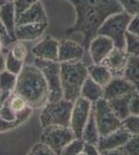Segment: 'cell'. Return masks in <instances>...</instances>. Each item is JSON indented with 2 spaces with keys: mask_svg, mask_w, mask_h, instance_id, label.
Here are the masks:
<instances>
[{
  "mask_svg": "<svg viewBox=\"0 0 139 155\" xmlns=\"http://www.w3.org/2000/svg\"><path fill=\"white\" fill-rule=\"evenodd\" d=\"M74 5L76 18L74 24L65 30L69 36L80 33L83 35V43L88 51L91 41L98 35L104 21L111 15L123 11L118 0H68Z\"/></svg>",
  "mask_w": 139,
  "mask_h": 155,
  "instance_id": "1",
  "label": "cell"
},
{
  "mask_svg": "<svg viewBox=\"0 0 139 155\" xmlns=\"http://www.w3.org/2000/svg\"><path fill=\"white\" fill-rule=\"evenodd\" d=\"M0 37L3 38L6 47H8L12 42H15V41H14L12 39L10 38V36L8 35V34H7V32H6L5 26H4L3 24L1 23V21H0Z\"/></svg>",
  "mask_w": 139,
  "mask_h": 155,
  "instance_id": "39",
  "label": "cell"
},
{
  "mask_svg": "<svg viewBox=\"0 0 139 155\" xmlns=\"http://www.w3.org/2000/svg\"><path fill=\"white\" fill-rule=\"evenodd\" d=\"M35 66L41 71L49 87V102L63 98V90L60 78V62L35 58Z\"/></svg>",
  "mask_w": 139,
  "mask_h": 155,
  "instance_id": "6",
  "label": "cell"
},
{
  "mask_svg": "<svg viewBox=\"0 0 139 155\" xmlns=\"http://www.w3.org/2000/svg\"><path fill=\"white\" fill-rule=\"evenodd\" d=\"M88 76L93 78L103 87H106L108 83L112 79V74L103 64H92L87 67Z\"/></svg>",
  "mask_w": 139,
  "mask_h": 155,
  "instance_id": "23",
  "label": "cell"
},
{
  "mask_svg": "<svg viewBox=\"0 0 139 155\" xmlns=\"http://www.w3.org/2000/svg\"><path fill=\"white\" fill-rule=\"evenodd\" d=\"M122 126L131 134H139V116L137 115H129L127 118L122 121Z\"/></svg>",
  "mask_w": 139,
  "mask_h": 155,
  "instance_id": "30",
  "label": "cell"
},
{
  "mask_svg": "<svg viewBox=\"0 0 139 155\" xmlns=\"http://www.w3.org/2000/svg\"><path fill=\"white\" fill-rule=\"evenodd\" d=\"M82 154L97 155L100 154V153H99L98 148H97L96 145L91 144V143H84V149H83Z\"/></svg>",
  "mask_w": 139,
  "mask_h": 155,
  "instance_id": "38",
  "label": "cell"
},
{
  "mask_svg": "<svg viewBox=\"0 0 139 155\" xmlns=\"http://www.w3.org/2000/svg\"><path fill=\"white\" fill-rule=\"evenodd\" d=\"M5 52L0 53V73L5 70Z\"/></svg>",
  "mask_w": 139,
  "mask_h": 155,
  "instance_id": "41",
  "label": "cell"
},
{
  "mask_svg": "<svg viewBox=\"0 0 139 155\" xmlns=\"http://www.w3.org/2000/svg\"><path fill=\"white\" fill-rule=\"evenodd\" d=\"M24 64V62L18 61L17 59H15L13 56L10 50L6 52V55H5V71L11 72L13 74L18 75L21 72V71L23 70Z\"/></svg>",
  "mask_w": 139,
  "mask_h": 155,
  "instance_id": "29",
  "label": "cell"
},
{
  "mask_svg": "<svg viewBox=\"0 0 139 155\" xmlns=\"http://www.w3.org/2000/svg\"><path fill=\"white\" fill-rule=\"evenodd\" d=\"M84 145V141L82 138H74L69 143H68L61 151L62 155H78L82 154Z\"/></svg>",
  "mask_w": 139,
  "mask_h": 155,
  "instance_id": "28",
  "label": "cell"
},
{
  "mask_svg": "<svg viewBox=\"0 0 139 155\" xmlns=\"http://www.w3.org/2000/svg\"><path fill=\"white\" fill-rule=\"evenodd\" d=\"M48 23H43L16 25L14 31L15 40L19 41H31L38 40L44 35L48 28Z\"/></svg>",
  "mask_w": 139,
  "mask_h": 155,
  "instance_id": "17",
  "label": "cell"
},
{
  "mask_svg": "<svg viewBox=\"0 0 139 155\" xmlns=\"http://www.w3.org/2000/svg\"><path fill=\"white\" fill-rule=\"evenodd\" d=\"M137 91L135 87L125 78L113 77L103 87V98L109 100L118 97L125 96Z\"/></svg>",
  "mask_w": 139,
  "mask_h": 155,
  "instance_id": "16",
  "label": "cell"
},
{
  "mask_svg": "<svg viewBox=\"0 0 139 155\" xmlns=\"http://www.w3.org/2000/svg\"><path fill=\"white\" fill-rule=\"evenodd\" d=\"M16 80L17 75L5 70L0 73V90L11 93L14 92L16 85Z\"/></svg>",
  "mask_w": 139,
  "mask_h": 155,
  "instance_id": "25",
  "label": "cell"
},
{
  "mask_svg": "<svg viewBox=\"0 0 139 155\" xmlns=\"http://www.w3.org/2000/svg\"><path fill=\"white\" fill-rule=\"evenodd\" d=\"M135 92V91H134ZM132 93L118 97L108 101L109 106L112 109V111L115 113V115L118 116L121 121H123L125 118L130 115L129 112V98Z\"/></svg>",
  "mask_w": 139,
  "mask_h": 155,
  "instance_id": "22",
  "label": "cell"
},
{
  "mask_svg": "<svg viewBox=\"0 0 139 155\" xmlns=\"http://www.w3.org/2000/svg\"><path fill=\"white\" fill-rule=\"evenodd\" d=\"M121 150L123 154L139 155V134L132 135Z\"/></svg>",
  "mask_w": 139,
  "mask_h": 155,
  "instance_id": "33",
  "label": "cell"
},
{
  "mask_svg": "<svg viewBox=\"0 0 139 155\" xmlns=\"http://www.w3.org/2000/svg\"><path fill=\"white\" fill-rule=\"evenodd\" d=\"M39 1V0H14V4L16 17Z\"/></svg>",
  "mask_w": 139,
  "mask_h": 155,
  "instance_id": "35",
  "label": "cell"
},
{
  "mask_svg": "<svg viewBox=\"0 0 139 155\" xmlns=\"http://www.w3.org/2000/svg\"><path fill=\"white\" fill-rule=\"evenodd\" d=\"M28 154L32 155H54L55 153L50 149L49 146H48L46 143L39 141V143H35L32 147Z\"/></svg>",
  "mask_w": 139,
  "mask_h": 155,
  "instance_id": "34",
  "label": "cell"
},
{
  "mask_svg": "<svg viewBox=\"0 0 139 155\" xmlns=\"http://www.w3.org/2000/svg\"><path fill=\"white\" fill-rule=\"evenodd\" d=\"M6 48V46H5V41H4V40L2 37H0V53L1 52H4V50Z\"/></svg>",
  "mask_w": 139,
  "mask_h": 155,
  "instance_id": "42",
  "label": "cell"
},
{
  "mask_svg": "<svg viewBox=\"0 0 139 155\" xmlns=\"http://www.w3.org/2000/svg\"><path fill=\"white\" fill-rule=\"evenodd\" d=\"M33 113V108L29 107L24 112L16 114L10 108L6 100L0 108V133H5L19 127L30 118Z\"/></svg>",
  "mask_w": 139,
  "mask_h": 155,
  "instance_id": "10",
  "label": "cell"
},
{
  "mask_svg": "<svg viewBox=\"0 0 139 155\" xmlns=\"http://www.w3.org/2000/svg\"><path fill=\"white\" fill-rule=\"evenodd\" d=\"M123 11L131 16L139 15V0H118Z\"/></svg>",
  "mask_w": 139,
  "mask_h": 155,
  "instance_id": "32",
  "label": "cell"
},
{
  "mask_svg": "<svg viewBox=\"0 0 139 155\" xmlns=\"http://www.w3.org/2000/svg\"><path fill=\"white\" fill-rule=\"evenodd\" d=\"M7 1H5V0H0V9L2 8V6L6 3Z\"/></svg>",
  "mask_w": 139,
  "mask_h": 155,
  "instance_id": "43",
  "label": "cell"
},
{
  "mask_svg": "<svg viewBox=\"0 0 139 155\" xmlns=\"http://www.w3.org/2000/svg\"><path fill=\"white\" fill-rule=\"evenodd\" d=\"M131 136L132 135L123 126L106 135L100 136L97 144L100 154H107L110 151L122 148Z\"/></svg>",
  "mask_w": 139,
  "mask_h": 155,
  "instance_id": "11",
  "label": "cell"
},
{
  "mask_svg": "<svg viewBox=\"0 0 139 155\" xmlns=\"http://www.w3.org/2000/svg\"><path fill=\"white\" fill-rule=\"evenodd\" d=\"M80 97L95 103L99 99L103 98V87L88 76L83 84Z\"/></svg>",
  "mask_w": 139,
  "mask_h": 155,
  "instance_id": "20",
  "label": "cell"
},
{
  "mask_svg": "<svg viewBox=\"0 0 139 155\" xmlns=\"http://www.w3.org/2000/svg\"><path fill=\"white\" fill-rule=\"evenodd\" d=\"M123 78L128 80L139 92V56H129Z\"/></svg>",
  "mask_w": 139,
  "mask_h": 155,
  "instance_id": "24",
  "label": "cell"
},
{
  "mask_svg": "<svg viewBox=\"0 0 139 155\" xmlns=\"http://www.w3.org/2000/svg\"><path fill=\"white\" fill-rule=\"evenodd\" d=\"M14 93L21 96L33 109L42 108L49 102V87L41 71L34 64H24L17 75Z\"/></svg>",
  "mask_w": 139,
  "mask_h": 155,
  "instance_id": "2",
  "label": "cell"
},
{
  "mask_svg": "<svg viewBox=\"0 0 139 155\" xmlns=\"http://www.w3.org/2000/svg\"><path fill=\"white\" fill-rule=\"evenodd\" d=\"M128 58L129 55L125 49L115 47L102 64H103L110 71L113 77H123V73L128 64Z\"/></svg>",
  "mask_w": 139,
  "mask_h": 155,
  "instance_id": "13",
  "label": "cell"
},
{
  "mask_svg": "<svg viewBox=\"0 0 139 155\" xmlns=\"http://www.w3.org/2000/svg\"><path fill=\"white\" fill-rule=\"evenodd\" d=\"M10 51L15 59H17L18 61H21L23 62H24V61L26 60L27 55H28L27 47L22 41H15V43L11 47Z\"/></svg>",
  "mask_w": 139,
  "mask_h": 155,
  "instance_id": "31",
  "label": "cell"
},
{
  "mask_svg": "<svg viewBox=\"0 0 139 155\" xmlns=\"http://www.w3.org/2000/svg\"><path fill=\"white\" fill-rule=\"evenodd\" d=\"M13 93V92H12ZM11 92H6V91H2L0 90V108L1 107L5 104V102L8 99L10 95L12 94Z\"/></svg>",
  "mask_w": 139,
  "mask_h": 155,
  "instance_id": "40",
  "label": "cell"
},
{
  "mask_svg": "<svg viewBox=\"0 0 139 155\" xmlns=\"http://www.w3.org/2000/svg\"><path fill=\"white\" fill-rule=\"evenodd\" d=\"M82 139L84 141V143L94 144L97 146L99 139H100V134L98 130V126L95 121V116H94V108H93V103L92 107V110L89 116V119L83 130L82 134Z\"/></svg>",
  "mask_w": 139,
  "mask_h": 155,
  "instance_id": "21",
  "label": "cell"
},
{
  "mask_svg": "<svg viewBox=\"0 0 139 155\" xmlns=\"http://www.w3.org/2000/svg\"><path fill=\"white\" fill-rule=\"evenodd\" d=\"M87 77V67L82 61L60 62V78L63 98L74 102L77 97H79L83 84Z\"/></svg>",
  "mask_w": 139,
  "mask_h": 155,
  "instance_id": "3",
  "label": "cell"
},
{
  "mask_svg": "<svg viewBox=\"0 0 139 155\" xmlns=\"http://www.w3.org/2000/svg\"><path fill=\"white\" fill-rule=\"evenodd\" d=\"M74 138L76 137L69 126L52 124L43 128L40 142L49 146L55 154H60L63 148Z\"/></svg>",
  "mask_w": 139,
  "mask_h": 155,
  "instance_id": "7",
  "label": "cell"
},
{
  "mask_svg": "<svg viewBox=\"0 0 139 155\" xmlns=\"http://www.w3.org/2000/svg\"><path fill=\"white\" fill-rule=\"evenodd\" d=\"M0 21L5 26L8 35L16 41L14 31L16 27V15L14 2H6L0 9Z\"/></svg>",
  "mask_w": 139,
  "mask_h": 155,
  "instance_id": "19",
  "label": "cell"
},
{
  "mask_svg": "<svg viewBox=\"0 0 139 155\" xmlns=\"http://www.w3.org/2000/svg\"><path fill=\"white\" fill-rule=\"evenodd\" d=\"M43 23H48V16L40 1L37 2L16 17V25Z\"/></svg>",
  "mask_w": 139,
  "mask_h": 155,
  "instance_id": "18",
  "label": "cell"
},
{
  "mask_svg": "<svg viewBox=\"0 0 139 155\" xmlns=\"http://www.w3.org/2000/svg\"><path fill=\"white\" fill-rule=\"evenodd\" d=\"M129 112L130 115L139 116V92L135 91L129 98Z\"/></svg>",
  "mask_w": 139,
  "mask_h": 155,
  "instance_id": "36",
  "label": "cell"
},
{
  "mask_svg": "<svg viewBox=\"0 0 139 155\" xmlns=\"http://www.w3.org/2000/svg\"><path fill=\"white\" fill-rule=\"evenodd\" d=\"M84 51L85 49L82 44L70 39H64L59 41L58 61L72 62L82 61Z\"/></svg>",
  "mask_w": 139,
  "mask_h": 155,
  "instance_id": "14",
  "label": "cell"
},
{
  "mask_svg": "<svg viewBox=\"0 0 139 155\" xmlns=\"http://www.w3.org/2000/svg\"><path fill=\"white\" fill-rule=\"evenodd\" d=\"M93 108L100 136L106 135L122 126V121L115 115L106 99L101 98L93 103Z\"/></svg>",
  "mask_w": 139,
  "mask_h": 155,
  "instance_id": "8",
  "label": "cell"
},
{
  "mask_svg": "<svg viewBox=\"0 0 139 155\" xmlns=\"http://www.w3.org/2000/svg\"><path fill=\"white\" fill-rule=\"evenodd\" d=\"M128 32L133 34L139 38V15L132 17L128 28Z\"/></svg>",
  "mask_w": 139,
  "mask_h": 155,
  "instance_id": "37",
  "label": "cell"
},
{
  "mask_svg": "<svg viewBox=\"0 0 139 155\" xmlns=\"http://www.w3.org/2000/svg\"><path fill=\"white\" fill-rule=\"evenodd\" d=\"M7 103L10 107V108L15 112L16 114H19V113H22L24 112L26 108L29 107L27 102L19 95H17L16 93L13 92L10 97H8L7 99Z\"/></svg>",
  "mask_w": 139,
  "mask_h": 155,
  "instance_id": "26",
  "label": "cell"
},
{
  "mask_svg": "<svg viewBox=\"0 0 139 155\" xmlns=\"http://www.w3.org/2000/svg\"><path fill=\"white\" fill-rule=\"evenodd\" d=\"M93 103L82 97H77L74 101L69 127L76 138H82L83 130L89 119Z\"/></svg>",
  "mask_w": 139,
  "mask_h": 155,
  "instance_id": "9",
  "label": "cell"
},
{
  "mask_svg": "<svg viewBox=\"0 0 139 155\" xmlns=\"http://www.w3.org/2000/svg\"><path fill=\"white\" fill-rule=\"evenodd\" d=\"M59 41L48 35L41 39L32 49V53L35 58L47 61H58Z\"/></svg>",
  "mask_w": 139,
  "mask_h": 155,
  "instance_id": "15",
  "label": "cell"
},
{
  "mask_svg": "<svg viewBox=\"0 0 139 155\" xmlns=\"http://www.w3.org/2000/svg\"><path fill=\"white\" fill-rule=\"evenodd\" d=\"M125 50L129 56H139V38L127 32L125 36Z\"/></svg>",
  "mask_w": 139,
  "mask_h": 155,
  "instance_id": "27",
  "label": "cell"
},
{
  "mask_svg": "<svg viewBox=\"0 0 139 155\" xmlns=\"http://www.w3.org/2000/svg\"><path fill=\"white\" fill-rule=\"evenodd\" d=\"M5 1H7V2H14V0H5Z\"/></svg>",
  "mask_w": 139,
  "mask_h": 155,
  "instance_id": "44",
  "label": "cell"
},
{
  "mask_svg": "<svg viewBox=\"0 0 139 155\" xmlns=\"http://www.w3.org/2000/svg\"><path fill=\"white\" fill-rule=\"evenodd\" d=\"M73 101L62 98L58 101L48 102L41 109L39 122L42 128L57 124L69 126Z\"/></svg>",
  "mask_w": 139,
  "mask_h": 155,
  "instance_id": "5",
  "label": "cell"
},
{
  "mask_svg": "<svg viewBox=\"0 0 139 155\" xmlns=\"http://www.w3.org/2000/svg\"><path fill=\"white\" fill-rule=\"evenodd\" d=\"M114 48L115 44L111 39L104 35H97L91 41L88 48L93 63L102 64Z\"/></svg>",
  "mask_w": 139,
  "mask_h": 155,
  "instance_id": "12",
  "label": "cell"
},
{
  "mask_svg": "<svg viewBox=\"0 0 139 155\" xmlns=\"http://www.w3.org/2000/svg\"><path fill=\"white\" fill-rule=\"evenodd\" d=\"M132 17L125 11L111 15L102 25L98 35L111 39L116 48L125 49V36Z\"/></svg>",
  "mask_w": 139,
  "mask_h": 155,
  "instance_id": "4",
  "label": "cell"
}]
</instances>
